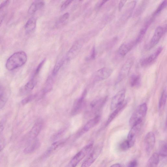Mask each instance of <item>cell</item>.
<instances>
[{
	"instance_id": "6da1fadb",
	"label": "cell",
	"mask_w": 167,
	"mask_h": 167,
	"mask_svg": "<svg viewBox=\"0 0 167 167\" xmlns=\"http://www.w3.org/2000/svg\"><path fill=\"white\" fill-rule=\"evenodd\" d=\"M27 60L26 54L23 51L13 54L8 60L6 64V68L12 71L21 67L25 64Z\"/></svg>"
},
{
	"instance_id": "7a4b0ae2",
	"label": "cell",
	"mask_w": 167,
	"mask_h": 167,
	"mask_svg": "<svg viewBox=\"0 0 167 167\" xmlns=\"http://www.w3.org/2000/svg\"><path fill=\"white\" fill-rule=\"evenodd\" d=\"M147 105L146 103H143L139 105L129 118V126L132 127L139 122H142L147 113Z\"/></svg>"
},
{
	"instance_id": "3957f363",
	"label": "cell",
	"mask_w": 167,
	"mask_h": 167,
	"mask_svg": "<svg viewBox=\"0 0 167 167\" xmlns=\"http://www.w3.org/2000/svg\"><path fill=\"white\" fill-rule=\"evenodd\" d=\"M94 144L93 142H90L82 149L75 155L68 165L67 167H76L93 148Z\"/></svg>"
},
{
	"instance_id": "277c9868",
	"label": "cell",
	"mask_w": 167,
	"mask_h": 167,
	"mask_svg": "<svg viewBox=\"0 0 167 167\" xmlns=\"http://www.w3.org/2000/svg\"><path fill=\"white\" fill-rule=\"evenodd\" d=\"M103 147L102 143L98 144L95 146L93 151L83 163L81 167H90L100 155Z\"/></svg>"
},
{
	"instance_id": "5b68a950",
	"label": "cell",
	"mask_w": 167,
	"mask_h": 167,
	"mask_svg": "<svg viewBox=\"0 0 167 167\" xmlns=\"http://www.w3.org/2000/svg\"><path fill=\"white\" fill-rule=\"evenodd\" d=\"M134 62L133 58H130L126 61L119 73L117 83L120 82L128 76Z\"/></svg>"
},
{
	"instance_id": "8992f818",
	"label": "cell",
	"mask_w": 167,
	"mask_h": 167,
	"mask_svg": "<svg viewBox=\"0 0 167 167\" xmlns=\"http://www.w3.org/2000/svg\"><path fill=\"white\" fill-rule=\"evenodd\" d=\"M166 28H163L160 26L156 28L154 35L149 44L148 47L149 49H152L157 45L163 34L166 32Z\"/></svg>"
},
{
	"instance_id": "52a82bcc",
	"label": "cell",
	"mask_w": 167,
	"mask_h": 167,
	"mask_svg": "<svg viewBox=\"0 0 167 167\" xmlns=\"http://www.w3.org/2000/svg\"><path fill=\"white\" fill-rule=\"evenodd\" d=\"M126 95L125 90L123 89L118 92L112 99L110 104L111 110H114L120 106L124 102Z\"/></svg>"
},
{
	"instance_id": "ba28073f",
	"label": "cell",
	"mask_w": 167,
	"mask_h": 167,
	"mask_svg": "<svg viewBox=\"0 0 167 167\" xmlns=\"http://www.w3.org/2000/svg\"><path fill=\"white\" fill-rule=\"evenodd\" d=\"M112 72L113 70L110 67L102 68L95 73L94 79L97 82L106 79L111 76Z\"/></svg>"
},
{
	"instance_id": "9c48e42d",
	"label": "cell",
	"mask_w": 167,
	"mask_h": 167,
	"mask_svg": "<svg viewBox=\"0 0 167 167\" xmlns=\"http://www.w3.org/2000/svg\"><path fill=\"white\" fill-rule=\"evenodd\" d=\"M156 142L155 134L153 132L148 133L145 136L144 139V145L146 152L149 154L154 147Z\"/></svg>"
},
{
	"instance_id": "30bf717a",
	"label": "cell",
	"mask_w": 167,
	"mask_h": 167,
	"mask_svg": "<svg viewBox=\"0 0 167 167\" xmlns=\"http://www.w3.org/2000/svg\"><path fill=\"white\" fill-rule=\"evenodd\" d=\"M142 122H139L132 126L127 136V141L130 148L135 144L136 137L140 129Z\"/></svg>"
},
{
	"instance_id": "8fae6325",
	"label": "cell",
	"mask_w": 167,
	"mask_h": 167,
	"mask_svg": "<svg viewBox=\"0 0 167 167\" xmlns=\"http://www.w3.org/2000/svg\"><path fill=\"white\" fill-rule=\"evenodd\" d=\"M163 47H160L156 50L149 57L142 60L141 61V64L143 67H146L151 65L154 63L157 57L161 53L163 50Z\"/></svg>"
},
{
	"instance_id": "7c38bea8",
	"label": "cell",
	"mask_w": 167,
	"mask_h": 167,
	"mask_svg": "<svg viewBox=\"0 0 167 167\" xmlns=\"http://www.w3.org/2000/svg\"><path fill=\"white\" fill-rule=\"evenodd\" d=\"M81 47L82 44L80 42L77 41L75 43L67 53V60H71L74 59L79 54Z\"/></svg>"
},
{
	"instance_id": "4fadbf2b",
	"label": "cell",
	"mask_w": 167,
	"mask_h": 167,
	"mask_svg": "<svg viewBox=\"0 0 167 167\" xmlns=\"http://www.w3.org/2000/svg\"><path fill=\"white\" fill-rule=\"evenodd\" d=\"M137 44L135 40L132 41L127 43H125L119 47L118 53L119 55L122 57H125L127 54L133 48L135 45Z\"/></svg>"
},
{
	"instance_id": "5bb4252c",
	"label": "cell",
	"mask_w": 167,
	"mask_h": 167,
	"mask_svg": "<svg viewBox=\"0 0 167 167\" xmlns=\"http://www.w3.org/2000/svg\"><path fill=\"white\" fill-rule=\"evenodd\" d=\"M154 19L152 16L151 18L146 20L144 25L143 26L141 30L140 31L137 38L135 40V42L137 44L140 42L143 38L149 26L150 25Z\"/></svg>"
},
{
	"instance_id": "9a60e30c",
	"label": "cell",
	"mask_w": 167,
	"mask_h": 167,
	"mask_svg": "<svg viewBox=\"0 0 167 167\" xmlns=\"http://www.w3.org/2000/svg\"><path fill=\"white\" fill-rule=\"evenodd\" d=\"M65 140H61L54 142L44 153L42 156V158H46L49 157L57 149L60 148L65 142Z\"/></svg>"
},
{
	"instance_id": "2e32d148",
	"label": "cell",
	"mask_w": 167,
	"mask_h": 167,
	"mask_svg": "<svg viewBox=\"0 0 167 167\" xmlns=\"http://www.w3.org/2000/svg\"><path fill=\"white\" fill-rule=\"evenodd\" d=\"M40 146V143L38 139L35 138L29 141L28 146L24 150L26 154H30L35 151Z\"/></svg>"
},
{
	"instance_id": "e0dca14e",
	"label": "cell",
	"mask_w": 167,
	"mask_h": 167,
	"mask_svg": "<svg viewBox=\"0 0 167 167\" xmlns=\"http://www.w3.org/2000/svg\"><path fill=\"white\" fill-rule=\"evenodd\" d=\"M42 127V124L41 122L36 123L29 132V137L30 141L36 138L41 130Z\"/></svg>"
},
{
	"instance_id": "ac0fdd59",
	"label": "cell",
	"mask_w": 167,
	"mask_h": 167,
	"mask_svg": "<svg viewBox=\"0 0 167 167\" xmlns=\"http://www.w3.org/2000/svg\"><path fill=\"white\" fill-rule=\"evenodd\" d=\"M127 102H124L123 104L120 105V106L114 110V111L109 116L106 124H105L106 127H107V126L111 123V122L117 116L119 113L124 109L126 105H127Z\"/></svg>"
},
{
	"instance_id": "d6986e66",
	"label": "cell",
	"mask_w": 167,
	"mask_h": 167,
	"mask_svg": "<svg viewBox=\"0 0 167 167\" xmlns=\"http://www.w3.org/2000/svg\"><path fill=\"white\" fill-rule=\"evenodd\" d=\"M101 119L100 116L96 115L93 118L88 121L85 125L83 128V131L84 132H87L89 131L90 129L94 127L99 123Z\"/></svg>"
},
{
	"instance_id": "ffe728a7",
	"label": "cell",
	"mask_w": 167,
	"mask_h": 167,
	"mask_svg": "<svg viewBox=\"0 0 167 167\" xmlns=\"http://www.w3.org/2000/svg\"><path fill=\"white\" fill-rule=\"evenodd\" d=\"M160 161V156L155 153L151 156L146 163L145 167H157Z\"/></svg>"
},
{
	"instance_id": "44dd1931",
	"label": "cell",
	"mask_w": 167,
	"mask_h": 167,
	"mask_svg": "<svg viewBox=\"0 0 167 167\" xmlns=\"http://www.w3.org/2000/svg\"><path fill=\"white\" fill-rule=\"evenodd\" d=\"M44 5L45 2L43 1H35L30 5L28 10V13L30 15L33 14L37 10L43 7Z\"/></svg>"
},
{
	"instance_id": "7402d4cb",
	"label": "cell",
	"mask_w": 167,
	"mask_h": 167,
	"mask_svg": "<svg viewBox=\"0 0 167 167\" xmlns=\"http://www.w3.org/2000/svg\"><path fill=\"white\" fill-rule=\"evenodd\" d=\"M36 20L34 18H30L27 22L25 26L26 33L29 34L33 31L36 28Z\"/></svg>"
},
{
	"instance_id": "603a6c76",
	"label": "cell",
	"mask_w": 167,
	"mask_h": 167,
	"mask_svg": "<svg viewBox=\"0 0 167 167\" xmlns=\"http://www.w3.org/2000/svg\"><path fill=\"white\" fill-rule=\"evenodd\" d=\"M107 98V97H104L93 101L91 104V107L95 110H99L106 103Z\"/></svg>"
},
{
	"instance_id": "cb8c5ba5",
	"label": "cell",
	"mask_w": 167,
	"mask_h": 167,
	"mask_svg": "<svg viewBox=\"0 0 167 167\" xmlns=\"http://www.w3.org/2000/svg\"><path fill=\"white\" fill-rule=\"evenodd\" d=\"M137 2V1H133L129 3L123 15V18L124 19H127L131 15Z\"/></svg>"
},
{
	"instance_id": "d4e9b609",
	"label": "cell",
	"mask_w": 167,
	"mask_h": 167,
	"mask_svg": "<svg viewBox=\"0 0 167 167\" xmlns=\"http://www.w3.org/2000/svg\"><path fill=\"white\" fill-rule=\"evenodd\" d=\"M84 95H83L81 97L77 99L75 102L73 108L72 114L74 115L77 114L79 111L82 105Z\"/></svg>"
},
{
	"instance_id": "484cf974",
	"label": "cell",
	"mask_w": 167,
	"mask_h": 167,
	"mask_svg": "<svg viewBox=\"0 0 167 167\" xmlns=\"http://www.w3.org/2000/svg\"><path fill=\"white\" fill-rule=\"evenodd\" d=\"M141 77L138 74L132 75L129 80V84L132 87H137L141 85Z\"/></svg>"
},
{
	"instance_id": "4316f807",
	"label": "cell",
	"mask_w": 167,
	"mask_h": 167,
	"mask_svg": "<svg viewBox=\"0 0 167 167\" xmlns=\"http://www.w3.org/2000/svg\"><path fill=\"white\" fill-rule=\"evenodd\" d=\"M167 95L166 89H165L162 92L159 100V107L160 110L164 108L165 106L167 100Z\"/></svg>"
},
{
	"instance_id": "83f0119b",
	"label": "cell",
	"mask_w": 167,
	"mask_h": 167,
	"mask_svg": "<svg viewBox=\"0 0 167 167\" xmlns=\"http://www.w3.org/2000/svg\"><path fill=\"white\" fill-rule=\"evenodd\" d=\"M167 1H163L160 4L155 11L153 13L152 16L154 18L161 12L162 10L166 7L167 5Z\"/></svg>"
},
{
	"instance_id": "f1b7e54d",
	"label": "cell",
	"mask_w": 167,
	"mask_h": 167,
	"mask_svg": "<svg viewBox=\"0 0 167 167\" xmlns=\"http://www.w3.org/2000/svg\"><path fill=\"white\" fill-rule=\"evenodd\" d=\"M8 92L5 90L4 93L0 97V109H2L5 106L9 97Z\"/></svg>"
},
{
	"instance_id": "f546056e",
	"label": "cell",
	"mask_w": 167,
	"mask_h": 167,
	"mask_svg": "<svg viewBox=\"0 0 167 167\" xmlns=\"http://www.w3.org/2000/svg\"><path fill=\"white\" fill-rule=\"evenodd\" d=\"M64 63V60L63 59H61L56 63L55 65L52 74L53 76H55L58 73L60 68L63 66Z\"/></svg>"
},
{
	"instance_id": "4dcf8cb0",
	"label": "cell",
	"mask_w": 167,
	"mask_h": 167,
	"mask_svg": "<svg viewBox=\"0 0 167 167\" xmlns=\"http://www.w3.org/2000/svg\"><path fill=\"white\" fill-rule=\"evenodd\" d=\"M167 145L166 143L164 142L162 144L160 149L159 155L162 157H165L167 156Z\"/></svg>"
},
{
	"instance_id": "1f68e13d",
	"label": "cell",
	"mask_w": 167,
	"mask_h": 167,
	"mask_svg": "<svg viewBox=\"0 0 167 167\" xmlns=\"http://www.w3.org/2000/svg\"><path fill=\"white\" fill-rule=\"evenodd\" d=\"M35 81L33 79L29 81L25 85V90L28 91L32 90L35 87Z\"/></svg>"
},
{
	"instance_id": "d6a6232c",
	"label": "cell",
	"mask_w": 167,
	"mask_h": 167,
	"mask_svg": "<svg viewBox=\"0 0 167 167\" xmlns=\"http://www.w3.org/2000/svg\"><path fill=\"white\" fill-rule=\"evenodd\" d=\"M147 1H143L138 8L137 11L136 12L138 15H141V13L143 12L144 10L146 7V5H147Z\"/></svg>"
},
{
	"instance_id": "836d02e7",
	"label": "cell",
	"mask_w": 167,
	"mask_h": 167,
	"mask_svg": "<svg viewBox=\"0 0 167 167\" xmlns=\"http://www.w3.org/2000/svg\"><path fill=\"white\" fill-rule=\"evenodd\" d=\"M64 131V129H62L56 133V134L52 136V137L51 138V140L52 141H55L57 140L63 135Z\"/></svg>"
},
{
	"instance_id": "e575fe53",
	"label": "cell",
	"mask_w": 167,
	"mask_h": 167,
	"mask_svg": "<svg viewBox=\"0 0 167 167\" xmlns=\"http://www.w3.org/2000/svg\"><path fill=\"white\" fill-rule=\"evenodd\" d=\"M120 148L123 151H127L130 148L127 140L121 143L120 145Z\"/></svg>"
},
{
	"instance_id": "d590c367",
	"label": "cell",
	"mask_w": 167,
	"mask_h": 167,
	"mask_svg": "<svg viewBox=\"0 0 167 167\" xmlns=\"http://www.w3.org/2000/svg\"><path fill=\"white\" fill-rule=\"evenodd\" d=\"M34 98H35V96L33 95H30L27 96L22 100L21 102L22 104L25 105L28 104L30 102L32 101Z\"/></svg>"
},
{
	"instance_id": "8d00e7d4",
	"label": "cell",
	"mask_w": 167,
	"mask_h": 167,
	"mask_svg": "<svg viewBox=\"0 0 167 167\" xmlns=\"http://www.w3.org/2000/svg\"><path fill=\"white\" fill-rule=\"evenodd\" d=\"M69 17V13H66L60 16L59 19V21L60 23H63L68 19Z\"/></svg>"
},
{
	"instance_id": "74e56055",
	"label": "cell",
	"mask_w": 167,
	"mask_h": 167,
	"mask_svg": "<svg viewBox=\"0 0 167 167\" xmlns=\"http://www.w3.org/2000/svg\"><path fill=\"white\" fill-rule=\"evenodd\" d=\"M73 1H69H69H66L64 2L61 6L60 10L61 11H63V10H65Z\"/></svg>"
},
{
	"instance_id": "f35d334b",
	"label": "cell",
	"mask_w": 167,
	"mask_h": 167,
	"mask_svg": "<svg viewBox=\"0 0 167 167\" xmlns=\"http://www.w3.org/2000/svg\"><path fill=\"white\" fill-rule=\"evenodd\" d=\"M5 141L4 138L0 139V152L4 149L5 146Z\"/></svg>"
},
{
	"instance_id": "ab89813d",
	"label": "cell",
	"mask_w": 167,
	"mask_h": 167,
	"mask_svg": "<svg viewBox=\"0 0 167 167\" xmlns=\"http://www.w3.org/2000/svg\"><path fill=\"white\" fill-rule=\"evenodd\" d=\"M5 123V119H3L0 121V134H1L4 129Z\"/></svg>"
},
{
	"instance_id": "60d3db41",
	"label": "cell",
	"mask_w": 167,
	"mask_h": 167,
	"mask_svg": "<svg viewBox=\"0 0 167 167\" xmlns=\"http://www.w3.org/2000/svg\"><path fill=\"white\" fill-rule=\"evenodd\" d=\"M138 163L137 160H134L129 163L127 167H138Z\"/></svg>"
},
{
	"instance_id": "b9f144b4",
	"label": "cell",
	"mask_w": 167,
	"mask_h": 167,
	"mask_svg": "<svg viewBox=\"0 0 167 167\" xmlns=\"http://www.w3.org/2000/svg\"><path fill=\"white\" fill-rule=\"evenodd\" d=\"M96 49H95V47H93L91 51L90 59L91 60H94L95 57H96Z\"/></svg>"
},
{
	"instance_id": "7bdbcfd3",
	"label": "cell",
	"mask_w": 167,
	"mask_h": 167,
	"mask_svg": "<svg viewBox=\"0 0 167 167\" xmlns=\"http://www.w3.org/2000/svg\"><path fill=\"white\" fill-rule=\"evenodd\" d=\"M45 60H44L39 65L38 67H37L36 70L35 75H37L39 73L40 69H41V68L42 67L44 63H45Z\"/></svg>"
},
{
	"instance_id": "ee69618b",
	"label": "cell",
	"mask_w": 167,
	"mask_h": 167,
	"mask_svg": "<svg viewBox=\"0 0 167 167\" xmlns=\"http://www.w3.org/2000/svg\"><path fill=\"white\" fill-rule=\"evenodd\" d=\"M108 1H99L96 5V8L97 9L100 8L102 7L103 6L105 3L107 2Z\"/></svg>"
},
{
	"instance_id": "f6af8a7d",
	"label": "cell",
	"mask_w": 167,
	"mask_h": 167,
	"mask_svg": "<svg viewBox=\"0 0 167 167\" xmlns=\"http://www.w3.org/2000/svg\"><path fill=\"white\" fill-rule=\"evenodd\" d=\"M127 1H121L119 3L118 6V9L119 11H121L125 5Z\"/></svg>"
},
{
	"instance_id": "bcb514c9",
	"label": "cell",
	"mask_w": 167,
	"mask_h": 167,
	"mask_svg": "<svg viewBox=\"0 0 167 167\" xmlns=\"http://www.w3.org/2000/svg\"><path fill=\"white\" fill-rule=\"evenodd\" d=\"M10 2V1H6L2 2L1 4L0 5V10L8 5Z\"/></svg>"
},
{
	"instance_id": "7dc6e473",
	"label": "cell",
	"mask_w": 167,
	"mask_h": 167,
	"mask_svg": "<svg viewBox=\"0 0 167 167\" xmlns=\"http://www.w3.org/2000/svg\"><path fill=\"white\" fill-rule=\"evenodd\" d=\"M4 88H3L2 85L0 84V97H1L5 90Z\"/></svg>"
},
{
	"instance_id": "c3c4849f",
	"label": "cell",
	"mask_w": 167,
	"mask_h": 167,
	"mask_svg": "<svg viewBox=\"0 0 167 167\" xmlns=\"http://www.w3.org/2000/svg\"><path fill=\"white\" fill-rule=\"evenodd\" d=\"M110 167H122L121 164L120 163H117L112 165Z\"/></svg>"
},
{
	"instance_id": "681fc988",
	"label": "cell",
	"mask_w": 167,
	"mask_h": 167,
	"mask_svg": "<svg viewBox=\"0 0 167 167\" xmlns=\"http://www.w3.org/2000/svg\"><path fill=\"white\" fill-rule=\"evenodd\" d=\"M3 19H4V16L3 15H0V26L1 25Z\"/></svg>"
}]
</instances>
